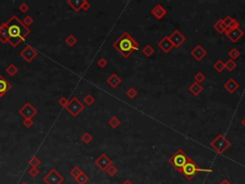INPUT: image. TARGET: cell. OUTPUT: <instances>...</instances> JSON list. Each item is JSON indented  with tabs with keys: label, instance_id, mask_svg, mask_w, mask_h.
Wrapping results in <instances>:
<instances>
[{
	"label": "cell",
	"instance_id": "obj_1",
	"mask_svg": "<svg viewBox=\"0 0 245 184\" xmlns=\"http://www.w3.org/2000/svg\"><path fill=\"white\" fill-rule=\"evenodd\" d=\"M6 25L8 29L9 43L12 47H16L20 42L24 41L27 36L31 33V30L16 16H12L6 22Z\"/></svg>",
	"mask_w": 245,
	"mask_h": 184
},
{
	"label": "cell",
	"instance_id": "obj_2",
	"mask_svg": "<svg viewBox=\"0 0 245 184\" xmlns=\"http://www.w3.org/2000/svg\"><path fill=\"white\" fill-rule=\"evenodd\" d=\"M113 47L125 59H126L134 51L139 49V43L127 32H125L114 41Z\"/></svg>",
	"mask_w": 245,
	"mask_h": 184
},
{
	"label": "cell",
	"instance_id": "obj_3",
	"mask_svg": "<svg viewBox=\"0 0 245 184\" xmlns=\"http://www.w3.org/2000/svg\"><path fill=\"white\" fill-rule=\"evenodd\" d=\"M200 172H205V173H212L213 170L212 169H203V168H200L198 167L193 160H190L182 169L180 171V173H181L186 179L188 180H191L193 177H195L198 173Z\"/></svg>",
	"mask_w": 245,
	"mask_h": 184
},
{
	"label": "cell",
	"instance_id": "obj_4",
	"mask_svg": "<svg viewBox=\"0 0 245 184\" xmlns=\"http://www.w3.org/2000/svg\"><path fill=\"white\" fill-rule=\"evenodd\" d=\"M191 160V158L190 156H188V154H186L182 150H177L170 158H169V163L174 168L176 169L177 172L180 173L181 169L190 161Z\"/></svg>",
	"mask_w": 245,
	"mask_h": 184
},
{
	"label": "cell",
	"instance_id": "obj_5",
	"mask_svg": "<svg viewBox=\"0 0 245 184\" xmlns=\"http://www.w3.org/2000/svg\"><path fill=\"white\" fill-rule=\"evenodd\" d=\"M210 146L218 154H223V153L231 146V142L222 133H220L210 143Z\"/></svg>",
	"mask_w": 245,
	"mask_h": 184
},
{
	"label": "cell",
	"instance_id": "obj_6",
	"mask_svg": "<svg viewBox=\"0 0 245 184\" xmlns=\"http://www.w3.org/2000/svg\"><path fill=\"white\" fill-rule=\"evenodd\" d=\"M65 109L72 117H77L84 109V104L81 103V101L77 97H73L71 100H69Z\"/></svg>",
	"mask_w": 245,
	"mask_h": 184
},
{
	"label": "cell",
	"instance_id": "obj_7",
	"mask_svg": "<svg viewBox=\"0 0 245 184\" xmlns=\"http://www.w3.org/2000/svg\"><path fill=\"white\" fill-rule=\"evenodd\" d=\"M43 181L46 184H61L64 181V177L60 175L56 169H52L43 177Z\"/></svg>",
	"mask_w": 245,
	"mask_h": 184
},
{
	"label": "cell",
	"instance_id": "obj_8",
	"mask_svg": "<svg viewBox=\"0 0 245 184\" xmlns=\"http://www.w3.org/2000/svg\"><path fill=\"white\" fill-rule=\"evenodd\" d=\"M18 113L22 116V118H24V119H33V118L37 114V110L31 103H26L18 110Z\"/></svg>",
	"mask_w": 245,
	"mask_h": 184
},
{
	"label": "cell",
	"instance_id": "obj_9",
	"mask_svg": "<svg viewBox=\"0 0 245 184\" xmlns=\"http://www.w3.org/2000/svg\"><path fill=\"white\" fill-rule=\"evenodd\" d=\"M169 38H170L171 42L172 43L173 47H175V48L180 47L186 41V37L184 36V35L178 30H175L173 33H172L169 36Z\"/></svg>",
	"mask_w": 245,
	"mask_h": 184
},
{
	"label": "cell",
	"instance_id": "obj_10",
	"mask_svg": "<svg viewBox=\"0 0 245 184\" xmlns=\"http://www.w3.org/2000/svg\"><path fill=\"white\" fill-rule=\"evenodd\" d=\"M95 165L102 172H106V170L112 165V160L106 153H101L98 158L95 160Z\"/></svg>",
	"mask_w": 245,
	"mask_h": 184
},
{
	"label": "cell",
	"instance_id": "obj_11",
	"mask_svg": "<svg viewBox=\"0 0 245 184\" xmlns=\"http://www.w3.org/2000/svg\"><path fill=\"white\" fill-rule=\"evenodd\" d=\"M225 35L232 42L236 43L243 36L244 32L239 27H237V28H234V29H227V31L225 32Z\"/></svg>",
	"mask_w": 245,
	"mask_h": 184
},
{
	"label": "cell",
	"instance_id": "obj_12",
	"mask_svg": "<svg viewBox=\"0 0 245 184\" xmlns=\"http://www.w3.org/2000/svg\"><path fill=\"white\" fill-rule=\"evenodd\" d=\"M36 56H37V52L30 45H27L20 53V57L26 62H31Z\"/></svg>",
	"mask_w": 245,
	"mask_h": 184
},
{
	"label": "cell",
	"instance_id": "obj_13",
	"mask_svg": "<svg viewBox=\"0 0 245 184\" xmlns=\"http://www.w3.org/2000/svg\"><path fill=\"white\" fill-rule=\"evenodd\" d=\"M191 57L195 59L196 61H202L206 56H207V51H206L201 45H196L195 48H193L191 52Z\"/></svg>",
	"mask_w": 245,
	"mask_h": 184
},
{
	"label": "cell",
	"instance_id": "obj_14",
	"mask_svg": "<svg viewBox=\"0 0 245 184\" xmlns=\"http://www.w3.org/2000/svg\"><path fill=\"white\" fill-rule=\"evenodd\" d=\"M157 44H158L159 48L164 52L165 54H167L173 48V45H172V43L170 41L169 36H166L163 38H161Z\"/></svg>",
	"mask_w": 245,
	"mask_h": 184
},
{
	"label": "cell",
	"instance_id": "obj_15",
	"mask_svg": "<svg viewBox=\"0 0 245 184\" xmlns=\"http://www.w3.org/2000/svg\"><path fill=\"white\" fill-rule=\"evenodd\" d=\"M223 87L229 92L230 94H233L239 88V85L236 80H234L233 78H230L229 80L223 85Z\"/></svg>",
	"mask_w": 245,
	"mask_h": 184
},
{
	"label": "cell",
	"instance_id": "obj_16",
	"mask_svg": "<svg viewBox=\"0 0 245 184\" xmlns=\"http://www.w3.org/2000/svg\"><path fill=\"white\" fill-rule=\"evenodd\" d=\"M150 12L154 16V17L157 18V19H162L167 15L166 9L161 4H157L156 6H154L152 8V10L150 11Z\"/></svg>",
	"mask_w": 245,
	"mask_h": 184
},
{
	"label": "cell",
	"instance_id": "obj_17",
	"mask_svg": "<svg viewBox=\"0 0 245 184\" xmlns=\"http://www.w3.org/2000/svg\"><path fill=\"white\" fill-rule=\"evenodd\" d=\"M12 88V85L3 76H0V98H2Z\"/></svg>",
	"mask_w": 245,
	"mask_h": 184
},
{
	"label": "cell",
	"instance_id": "obj_18",
	"mask_svg": "<svg viewBox=\"0 0 245 184\" xmlns=\"http://www.w3.org/2000/svg\"><path fill=\"white\" fill-rule=\"evenodd\" d=\"M106 83L109 85L110 87L112 88H116L119 85H121L122 83V79L117 75V74H111L108 78H107V80H106Z\"/></svg>",
	"mask_w": 245,
	"mask_h": 184
},
{
	"label": "cell",
	"instance_id": "obj_19",
	"mask_svg": "<svg viewBox=\"0 0 245 184\" xmlns=\"http://www.w3.org/2000/svg\"><path fill=\"white\" fill-rule=\"evenodd\" d=\"M8 29H7V25L6 22L2 23L0 25V41L2 43H7L9 42V38H8Z\"/></svg>",
	"mask_w": 245,
	"mask_h": 184
},
{
	"label": "cell",
	"instance_id": "obj_20",
	"mask_svg": "<svg viewBox=\"0 0 245 184\" xmlns=\"http://www.w3.org/2000/svg\"><path fill=\"white\" fill-rule=\"evenodd\" d=\"M189 91L191 92V93L192 95H195V96H198L201 92L203 91V86L198 84V83H192L190 86H189Z\"/></svg>",
	"mask_w": 245,
	"mask_h": 184
},
{
	"label": "cell",
	"instance_id": "obj_21",
	"mask_svg": "<svg viewBox=\"0 0 245 184\" xmlns=\"http://www.w3.org/2000/svg\"><path fill=\"white\" fill-rule=\"evenodd\" d=\"M214 28L218 34H225V32L227 31V27H226L223 19H218L214 24Z\"/></svg>",
	"mask_w": 245,
	"mask_h": 184
},
{
	"label": "cell",
	"instance_id": "obj_22",
	"mask_svg": "<svg viewBox=\"0 0 245 184\" xmlns=\"http://www.w3.org/2000/svg\"><path fill=\"white\" fill-rule=\"evenodd\" d=\"M84 0H68L67 4L75 11V12H80L82 10V4Z\"/></svg>",
	"mask_w": 245,
	"mask_h": 184
},
{
	"label": "cell",
	"instance_id": "obj_23",
	"mask_svg": "<svg viewBox=\"0 0 245 184\" xmlns=\"http://www.w3.org/2000/svg\"><path fill=\"white\" fill-rule=\"evenodd\" d=\"M214 68L218 73H221L225 69V62L222 60H217L214 64Z\"/></svg>",
	"mask_w": 245,
	"mask_h": 184
},
{
	"label": "cell",
	"instance_id": "obj_24",
	"mask_svg": "<svg viewBox=\"0 0 245 184\" xmlns=\"http://www.w3.org/2000/svg\"><path fill=\"white\" fill-rule=\"evenodd\" d=\"M17 72H18V67L16 66L15 64H10L6 68V73L11 77H14L16 74H17Z\"/></svg>",
	"mask_w": 245,
	"mask_h": 184
},
{
	"label": "cell",
	"instance_id": "obj_25",
	"mask_svg": "<svg viewBox=\"0 0 245 184\" xmlns=\"http://www.w3.org/2000/svg\"><path fill=\"white\" fill-rule=\"evenodd\" d=\"M75 180L78 184H86V182H88V180H89V177L82 172L78 177L75 178Z\"/></svg>",
	"mask_w": 245,
	"mask_h": 184
},
{
	"label": "cell",
	"instance_id": "obj_26",
	"mask_svg": "<svg viewBox=\"0 0 245 184\" xmlns=\"http://www.w3.org/2000/svg\"><path fill=\"white\" fill-rule=\"evenodd\" d=\"M142 52H143V54H145L146 57L149 58V57H151V56L154 54V49H153V47H152L151 45L148 44V45H146V46L143 48Z\"/></svg>",
	"mask_w": 245,
	"mask_h": 184
},
{
	"label": "cell",
	"instance_id": "obj_27",
	"mask_svg": "<svg viewBox=\"0 0 245 184\" xmlns=\"http://www.w3.org/2000/svg\"><path fill=\"white\" fill-rule=\"evenodd\" d=\"M77 42H78V39L77 37L74 36V35H69L66 38H65V43L70 46V47H73Z\"/></svg>",
	"mask_w": 245,
	"mask_h": 184
},
{
	"label": "cell",
	"instance_id": "obj_28",
	"mask_svg": "<svg viewBox=\"0 0 245 184\" xmlns=\"http://www.w3.org/2000/svg\"><path fill=\"white\" fill-rule=\"evenodd\" d=\"M236 67H237V63H236V61H233V60H231V59H229L226 62H225V69H227L228 71H233L234 69H236Z\"/></svg>",
	"mask_w": 245,
	"mask_h": 184
},
{
	"label": "cell",
	"instance_id": "obj_29",
	"mask_svg": "<svg viewBox=\"0 0 245 184\" xmlns=\"http://www.w3.org/2000/svg\"><path fill=\"white\" fill-rule=\"evenodd\" d=\"M108 124H109V126H110L111 128H118V127L120 126L121 121H120V119H118V118L116 117V116H112L110 119H109V121H108Z\"/></svg>",
	"mask_w": 245,
	"mask_h": 184
},
{
	"label": "cell",
	"instance_id": "obj_30",
	"mask_svg": "<svg viewBox=\"0 0 245 184\" xmlns=\"http://www.w3.org/2000/svg\"><path fill=\"white\" fill-rule=\"evenodd\" d=\"M228 54H229V57H230L231 60L235 61V60H237V59L240 56V52H239L237 48H233V49H231V50L229 51Z\"/></svg>",
	"mask_w": 245,
	"mask_h": 184
},
{
	"label": "cell",
	"instance_id": "obj_31",
	"mask_svg": "<svg viewBox=\"0 0 245 184\" xmlns=\"http://www.w3.org/2000/svg\"><path fill=\"white\" fill-rule=\"evenodd\" d=\"M125 95L128 97V98H130V99H134L137 95H138V92L137 90L134 88V87H130L126 91H125Z\"/></svg>",
	"mask_w": 245,
	"mask_h": 184
},
{
	"label": "cell",
	"instance_id": "obj_32",
	"mask_svg": "<svg viewBox=\"0 0 245 184\" xmlns=\"http://www.w3.org/2000/svg\"><path fill=\"white\" fill-rule=\"evenodd\" d=\"M106 173L109 176V177H114L115 175H117L118 173V169L116 168L113 164L110 165L106 170Z\"/></svg>",
	"mask_w": 245,
	"mask_h": 184
},
{
	"label": "cell",
	"instance_id": "obj_33",
	"mask_svg": "<svg viewBox=\"0 0 245 184\" xmlns=\"http://www.w3.org/2000/svg\"><path fill=\"white\" fill-rule=\"evenodd\" d=\"M83 102H84V104H86V106L90 107V106H92V104L95 103V98L91 94H88V95H86L83 98Z\"/></svg>",
	"mask_w": 245,
	"mask_h": 184
},
{
	"label": "cell",
	"instance_id": "obj_34",
	"mask_svg": "<svg viewBox=\"0 0 245 184\" xmlns=\"http://www.w3.org/2000/svg\"><path fill=\"white\" fill-rule=\"evenodd\" d=\"M29 164H30L33 168H37L38 166L41 164V161H40V158H38V157L33 156L32 158L30 159V161H29Z\"/></svg>",
	"mask_w": 245,
	"mask_h": 184
},
{
	"label": "cell",
	"instance_id": "obj_35",
	"mask_svg": "<svg viewBox=\"0 0 245 184\" xmlns=\"http://www.w3.org/2000/svg\"><path fill=\"white\" fill-rule=\"evenodd\" d=\"M82 173V169L80 168V167H78V166H76V167H74L71 171H70V175L74 177V178H76V177H78Z\"/></svg>",
	"mask_w": 245,
	"mask_h": 184
},
{
	"label": "cell",
	"instance_id": "obj_36",
	"mask_svg": "<svg viewBox=\"0 0 245 184\" xmlns=\"http://www.w3.org/2000/svg\"><path fill=\"white\" fill-rule=\"evenodd\" d=\"M81 139H82V141L84 144H89L90 142L93 140V136L90 134L89 133H84L82 135Z\"/></svg>",
	"mask_w": 245,
	"mask_h": 184
},
{
	"label": "cell",
	"instance_id": "obj_37",
	"mask_svg": "<svg viewBox=\"0 0 245 184\" xmlns=\"http://www.w3.org/2000/svg\"><path fill=\"white\" fill-rule=\"evenodd\" d=\"M193 79H195V82H196V83L201 84V83H203V82L205 81L206 77H205V75H204L202 72H197V73L195 75V77H193Z\"/></svg>",
	"mask_w": 245,
	"mask_h": 184
},
{
	"label": "cell",
	"instance_id": "obj_38",
	"mask_svg": "<svg viewBox=\"0 0 245 184\" xmlns=\"http://www.w3.org/2000/svg\"><path fill=\"white\" fill-rule=\"evenodd\" d=\"M22 23H23L25 26H26V27L29 28V26L32 25V24L34 23V19H33L32 17H30V16H26V17H25L23 18Z\"/></svg>",
	"mask_w": 245,
	"mask_h": 184
},
{
	"label": "cell",
	"instance_id": "obj_39",
	"mask_svg": "<svg viewBox=\"0 0 245 184\" xmlns=\"http://www.w3.org/2000/svg\"><path fill=\"white\" fill-rule=\"evenodd\" d=\"M29 174L32 177H36L38 175H40V170H38L37 168H31L30 171H29Z\"/></svg>",
	"mask_w": 245,
	"mask_h": 184
},
{
	"label": "cell",
	"instance_id": "obj_40",
	"mask_svg": "<svg viewBox=\"0 0 245 184\" xmlns=\"http://www.w3.org/2000/svg\"><path fill=\"white\" fill-rule=\"evenodd\" d=\"M98 65L101 67V68H105L106 65H107V61L105 59V58H101L98 61H97Z\"/></svg>",
	"mask_w": 245,
	"mask_h": 184
},
{
	"label": "cell",
	"instance_id": "obj_41",
	"mask_svg": "<svg viewBox=\"0 0 245 184\" xmlns=\"http://www.w3.org/2000/svg\"><path fill=\"white\" fill-rule=\"evenodd\" d=\"M68 102H69V100H67L65 97H61L59 100V106H61L62 108H64L65 109L66 108V106L68 104Z\"/></svg>",
	"mask_w": 245,
	"mask_h": 184
},
{
	"label": "cell",
	"instance_id": "obj_42",
	"mask_svg": "<svg viewBox=\"0 0 245 184\" xmlns=\"http://www.w3.org/2000/svg\"><path fill=\"white\" fill-rule=\"evenodd\" d=\"M23 125L26 128H31L34 125V121H33V119H24Z\"/></svg>",
	"mask_w": 245,
	"mask_h": 184
},
{
	"label": "cell",
	"instance_id": "obj_43",
	"mask_svg": "<svg viewBox=\"0 0 245 184\" xmlns=\"http://www.w3.org/2000/svg\"><path fill=\"white\" fill-rule=\"evenodd\" d=\"M19 10L22 12H26L29 11V6L26 4V3H22L20 6H19Z\"/></svg>",
	"mask_w": 245,
	"mask_h": 184
},
{
	"label": "cell",
	"instance_id": "obj_44",
	"mask_svg": "<svg viewBox=\"0 0 245 184\" xmlns=\"http://www.w3.org/2000/svg\"><path fill=\"white\" fill-rule=\"evenodd\" d=\"M90 4H89V2L88 1H86V0H84V2H83V4H82V10H83V11H88L89 9H90Z\"/></svg>",
	"mask_w": 245,
	"mask_h": 184
},
{
	"label": "cell",
	"instance_id": "obj_45",
	"mask_svg": "<svg viewBox=\"0 0 245 184\" xmlns=\"http://www.w3.org/2000/svg\"><path fill=\"white\" fill-rule=\"evenodd\" d=\"M219 184H231V183H230V182H229V181H228L226 178H224V179H222V180H221V182L219 183Z\"/></svg>",
	"mask_w": 245,
	"mask_h": 184
},
{
	"label": "cell",
	"instance_id": "obj_46",
	"mask_svg": "<svg viewBox=\"0 0 245 184\" xmlns=\"http://www.w3.org/2000/svg\"><path fill=\"white\" fill-rule=\"evenodd\" d=\"M122 184H133V182H132L131 180H130V179H126V180H125Z\"/></svg>",
	"mask_w": 245,
	"mask_h": 184
},
{
	"label": "cell",
	"instance_id": "obj_47",
	"mask_svg": "<svg viewBox=\"0 0 245 184\" xmlns=\"http://www.w3.org/2000/svg\"><path fill=\"white\" fill-rule=\"evenodd\" d=\"M240 123H241V125H242L243 127H245V117H243V118H242L241 121H240Z\"/></svg>",
	"mask_w": 245,
	"mask_h": 184
},
{
	"label": "cell",
	"instance_id": "obj_48",
	"mask_svg": "<svg viewBox=\"0 0 245 184\" xmlns=\"http://www.w3.org/2000/svg\"><path fill=\"white\" fill-rule=\"evenodd\" d=\"M22 184H27V183H25V182H24V183H22Z\"/></svg>",
	"mask_w": 245,
	"mask_h": 184
}]
</instances>
